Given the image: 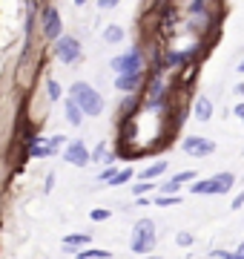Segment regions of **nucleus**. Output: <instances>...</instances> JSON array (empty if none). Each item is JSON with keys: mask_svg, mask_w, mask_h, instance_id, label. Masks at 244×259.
Instances as JSON below:
<instances>
[{"mask_svg": "<svg viewBox=\"0 0 244 259\" xmlns=\"http://www.w3.org/2000/svg\"><path fill=\"white\" fill-rule=\"evenodd\" d=\"M72 101L84 110V115H101L103 112V98H101V93L95 90V87H89V83H84V81H75L72 83Z\"/></svg>", "mask_w": 244, "mask_h": 259, "instance_id": "nucleus-1", "label": "nucleus"}, {"mask_svg": "<svg viewBox=\"0 0 244 259\" xmlns=\"http://www.w3.org/2000/svg\"><path fill=\"white\" fill-rule=\"evenodd\" d=\"M155 225H152V219H138L135 222V228H132V239H130V248L135 250V253H150L152 248H155Z\"/></svg>", "mask_w": 244, "mask_h": 259, "instance_id": "nucleus-2", "label": "nucleus"}, {"mask_svg": "<svg viewBox=\"0 0 244 259\" xmlns=\"http://www.w3.org/2000/svg\"><path fill=\"white\" fill-rule=\"evenodd\" d=\"M118 75H127V72H141L144 69V52L141 49H130V52H124V55L112 58V64H109Z\"/></svg>", "mask_w": 244, "mask_h": 259, "instance_id": "nucleus-3", "label": "nucleus"}, {"mask_svg": "<svg viewBox=\"0 0 244 259\" xmlns=\"http://www.w3.org/2000/svg\"><path fill=\"white\" fill-rule=\"evenodd\" d=\"M55 55H57L60 64H72V61H78V58H81V44H78V37L60 35L55 40Z\"/></svg>", "mask_w": 244, "mask_h": 259, "instance_id": "nucleus-4", "label": "nucleus"}, {"mask_svg": "<svg viewBox=\"0 0 244 259\" xmlns=\"http://www.w3.org/2000/svg\"><path fill=\"white\" fill-rule=\"evenodd\" d=\"M181 147L190 156H210V153H216V141L204 139V136H187V139L181 141Z\"/></svg>", "mask_w": 244, "mask_h": 259, "instance_id": "nucleus-5", "label": "nucleus"}, {"mask_svg": "<svg viewBox=\"0 0 244 259\" xmlns=\"http://www.w3.org/2000/svg\"><path fill=\"white\" fill-rule=\"evenodd\" d=\"M64 161H69V164H75V167H86L92 161V153L84 147V141H69L64 150Z\"/></svg>", "mask_w": 244, "mask_h": 259, "instance_id": "nucleus-6", "label": "nucleus"}, {"mask_svg": "<svg viewBox=\"0 0 244 259\" xmlns=\"http://www.w3.org/2000/svg\"><path fill=\"white\" fill-rule=\"evenodd\" d=\"M43 35H46L49 40H57V37H60V12H57L55 6H49V9L43 12Z\"/></svg>", "mask_w": 244, "mask_h": 259, "instance_id": "nucleus-7", "label": "nucleus"}, {"mask_svg": "<svg viewBox=\"0 0 244 259\" xmlns=\"http://www.w3.org/2000/svg\"><path fill=\"white\" fill-rule=\"evenodd\" d=\"M141 83H144V69L141 72L118 75V78H115V90H118V93H135V90H141Z\"/></svg>", "mask_w": 244, "mask_h": 259, "instance_id": "nucleus-8", "label": "nucleus"}, {"mask_svg": "<svg viewBox=\"0 0 244 259\" xmlns=\"http://www.w3.org/2000/svg\"><path fill=\"white\" fill-rule=\"evenodd\" d=\"M193 112H196L198 121H210L213 118V101L207 98V95H198L196 98V107H193Z\"/></svg>", "mask_w": 244, "mask_h": 259, "instance_id": "nucleus-9", "label": "nucleus"}, {"mask_svg": "<svg viewBox=\"0 0 244 259\" xmlns=\"http://www.w3.org/2000/svg\"><path fill=\"white\" fill-rule=\"evenodd\" d=\"M66 118H69V124H75V127L81 124V121H84V110H81V107L72 101V98L66 101Z\"/></svg>", "mask_w": 244, "mask_h": 259, "instance_id": "nucleus-10", "label": "nucleus"}, {"mask_svg": "<svg viewBox=\"0 0 244 259\" xmlns=\"http://www.w3.org/2000/svg\"><path fill=\"white\" fill-rule=\"evenodd\" d=\"M89 245V233H72V236H66L64 239V248H86Z\"/></svg>", "mask_w": 244, "mask_h": 259, "instance_id": "nucleus-11", "label": "nucleus"}, {"mask_svg": "<svg viewBox=\"0 0 244 259\" xmlns=\"http://www.w3.org/2000/svg\"><path fill=\"white\" fill-rule=\"evenodd\" d=\"M75 256L78 259H109L112 253H109V250H101V248H81Z\"/></svg>", "mask_w": 244, "mask_h": 259, "instance_id": "nucleus-12", "label": "nucleus"}, {"mask_svg": "<svg viewBox=\"0 0 244 259\" xmlns=\"http://www.w3.org/2000/svg\"><path fill=\"white\" fill-rule=\"evenodd\" d=\"M103 40H106V44H121L124 40V29L121 26H106L103 29Z\"/></svg>", "mask_w": 244, "mask_h": 259, "instance_id": "nucleus-13", "label": "nucleus"}, {"mask_svg": "<svg viewBox=\"0 0 244 259\" xmlns=\"http://www.w3.org/2000/svg\"><path fill=\"white\" fill-rule=\"evenodd\" d=\"M164 170H167V161H155V164H150L147 170H141V179H147V182H150V179L161 176Z\"/></svg>", "mask_w": 244, "mask_h": 259, "instance_id": "nucleus-14", "label": "nucleus"}, {"mask_svg": "<svg viewBox=\"0 0 244 259\" xmlns=\"http://www.w3.org/2000/svg\"><path fill=\"white\" fill-rule=\"evenodd\" d=\"M46 95H49V101H60L64 90H60V83H57L55 78H46Z\"/></svg>", "mask_w": 244, "mask_h": 259, "instance_id": "nucleus-15", "label": "nucleus"}, {"mask_svg": "<svg viewBox=\"0 0 244 259\" xmlns=\"http://www.w3.org/2000/svg\"><path fill=\"white\" fill-rule=\"evenodd\" d=\"M130 179H132V170H118L115 179L109 182V187H118V185H124V182H130Z\"/></svg>", "mask_w": 244, "mask_h": 259, "instance_id": "nucleus-16", "label": "nucleus"}, {"mask_svg": "<svg viewBox=\"0 0 244 259\" xmlns=\"http://www.w3.org/2000/svg\"><path fill=\"white\" fill-rule=\"evenodd\" d=\"M92 161H115L112 156H106V144H98L92 153Z\"/></svg>", "mask_w": 244, "mask_h": 259, "instance_id": "nucleus-17", "label": "nucleus"}, {"mask_svg": "<svg viewBox=\"0 0 244 259\" xmlns=\"http://www.w3.org/2000/svg\"><path fill=\"white\" fill-rule=\"evenodd\" d=\"M155 202H158L161 207H169V204H178L181 199H178V193H175V196H164V193H161L158 199H155Z\"/></svg>", "mask_w": 244, "mask_h": 259, "instance_id": "nucleus-18", "label": "nucleus"}, {"mask_svg": "<svg viewBox=\"0 0 244 259\" xmlns=\"http://www.w3.org/2000/svg\"><path fill=\"white\" fill-rule=\"evenodd\" d=\"M193 179H196V173H193V170H184V173H178L172 182H175V185H184V182H193Z\"/></svg>", "mask_w": 244, "mask_h": 259, "instance_id": "nucleus-19", "label": "nucleus"}, {"mask_svg": "<svg viewBox=\"0 0 244 259\" xmlns=\"http://www.w3.org/2000/svg\"><path fill=\"white\" fill-rule=\"evenodd\" d=\"M178 187L181 185H175V182H167V185H161V193H164V196H175V193H178Z\"/></svg>", "mask_w": 244, "mask_h": 259, "instance_id": "nucleus-20", "label": "nucleus"}, {"mask_svg": "<svg viewBox=\"0 0 244 259\" xmlns=\"http://www.w3.org/2000/svg\"><path fill=\"white\" fill-rule=\"evenodd\" d=\"M152 187H155V185H150L147 179H141V185H135V187H132V190H135V196H144V193H147V190H152Z\"/></svg>", "mask_w": 244, "mask_h": 259, "instance_id": "nucleus-21", "label": "nucleus"}, {"mask_svg": "<svg viewBox=\"0 0 244 259\" xmlns=\"http://www.w3.org/2000/svg\"><path fill=\"white\" fill-rule=\"evenodd\" d=\"M175 242H178L181 248H190V245H193V233H178V236H175Z\"/></svg>", "mask_w": 244, "mask_h": 259, "instance_id": "nucleus-22", "label": "nucleus"}, {"mask_svg": "<svg viewBox=\"0 0 244 259\" xmlns=\"http://www.w3.org/2000/svg\"><path fill=\"white\" fill-rule=\"evenodd\" d=\"M89 216H92V222H106L109 219V210H92Z\"/></svg>", "mask_w": 244, "mask_h": 259, "instance_id": "nucleus-23", "label": "nucleus"}, {"mask_svg": "<svg viewBox=\"0 0 244 259\" xmlns=\"http://www.w3.org/2000/svg\"><path fill=\"white\" fill-rule=\"evenodd\" d=\"M118 3H121V0H98V9H115V6H118Z\"/></svg>", "mask_w": 244, "mask_h": 259, "instance_id": "nucleus-24", "label": "nucleus"}, {"mask_svg": "<svg viewBox=\"0 0 244 259\" xmlns=\"http://www.w3.org/2000/svg\"><path fill=\"white\" fill-rule=\"evenodd\" d=\"M241 204H244V193H238V196H235V199H233V204H230V207H233V210H238Z\"/></svg>", "mask_w": 244, "mask_h": 259, "instance_id": "nucleus-25", "label": "nucleus"}, {"mask_svg": "<svg viewBox=\"0 0 244 259\" xmlns=\"http://www.w3.org/2000/svg\"><path fill=\"white\" fill-rule=\"evenodd\" d=\"M52 185H55V176L49 173V176H46V193H49V190H52Z\"/></svg>", "mask_w": 244, "mask_h": 259, "instance_id": "nucleus-26", "label": "nucleus"}, {"mask_svg": "<svg viewBox=\"0 0 244 259\" xmlns=\"http://www.w3.org/2000/svg\"><path fill=\"white\" fill-rule=\"evenodd\" d=\"M233 112H235V115H238V118H241V121H244V104H238V107H235V110H233Z\"/></svg>", "mask_w": 244, "mask_h": 259, "instance_id": "nucleus-27", "label": "nucleus"}, {"mask_svg": "<svg viewBox=\"0 0 244 259\" xmlns=\"http://www.w3.org/2000/svg\"><path fill=\"white\" fill-rule=\"evenodd\" d=\"M235 93H238V95H244V83H238V87H235Z\"/></svg>", "mask_w": 244, "mask_h": 259, "instance_id": "nucleus-28", "label": "nucleus"}, {"mask_svg": "<svg viewBox=\"0 0 244 259\" xmlns=\"http://www.w3.org/2000/svg\"><path fill=\"white\" fill-rule=\"evenodd\" d=\"M238 72H241V75H244V61H241V64H238Z\"/></svg>", "mask_w": 244, "mask_h": 259, "instance_id": "nucleus-29", "label": "nucleus"}, {"mask_svg": "<svg viewBox=\"0 0 244 259\" xmlns=\"http://www.w3.org/2000/svg\"><path fill=\"white\" fill-rule=\"evenodd\" d=\"M75 3H78V6H84V3H89V0H75Z\"/></svg>", "mask_w": 244, "mask_h": 259, "instance_id": "nucleus-30", "label": "nucleus"}, {"mask_svg": "<svg viewBox=\"0 0 244 259\" xmlns=\"http://www.w3.org/2000/svg\"><path fill=\"white\" fill-rule=\"evenodd\" d=\"M150 259H167V256H150Z\"/></svg>", "mask_w": 244, "mask_h": 259, "instance_id": "nucleus-31", "label": "nucleus"}]
</instances>
